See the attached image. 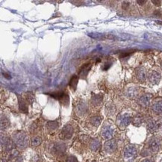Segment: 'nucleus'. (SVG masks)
Segmentation results:
<instances>
[{
  "label": "nucleus",
  "mask_w": 162,
  "mask_h": 162,
  "mask_svg": "<svg viewBox=\"0 0 162 162\" xmlns=\"http://www.w3.org/2000/svg\"><path fill=\"white\" fill-rule=\"evenodd\" d=\"M91 67H92V64L90 63H86L82 66L80 68V70H79V77L82 79H86V77L87 76V74H88L89 71L90 70Z\"/></svg>",
  "instance_id": "9d476101"
},
{
  "label": "nucleus",
  "mask_w": 162,
  "mask_h": 162,
  "mask_svg": "<svg viewBox=\"0 0 162 162\" xmlns=\"http://www.w3.org/2000/svg\"><path fill=\"white\" fill-rule=\"evenodd\" d=\"M41 142H42V139L39 136L33 137L31 140V143L33 146H38L39 145H40Z\"/></svg>",
  "instance_id": "393cba45"
},
{
  "label": "nucleus",
  "mask_w": 162,
  "mask_h": 162,
  "mask_svg": "<svg viewBox=\"0 0 162 162\" xmlns=\"http://www.w3.org/2000/svg\"><path fill=\"white\" fill-rule=\"evenodd\" d=\"M161 67H162V61H161Z\"/></svg>",
  "instance_id": "e433bc0d"
},
{
  "label": "nucleus",
  "mask_w": 162,
  "mask_h": 162,
  "mask_svg": "<svg viewBox=\"0 0 162 162\" xmlns=\"http://www.w3.org/2000/svg\"><path fill=\"white\" fill-rule=\"evenodd\" d=\"M13 141L19 149H24L28 146V138L24 131H18L13 133Z\"/></svg>",
  "instance_id": "f257e3e1"
},
{
  "label": "nucleus",
  "mask_w": 162,
  "mask_h": 162,
  "mask_svg": "<svg viewBox=\"0 0 162 162\" xmlns=\"http://www.w3.org/2000/svg\"><path fill=\"white\" fill-rule=\"evenodd\" d=\"M26 100L29 102L30 104H32V102L35 100V97H34L33 94L31 93H27L26 94Z\"/></svg>",
  "instance_id": "c85d7f7f"
},
{
  "label": "nucleus",
  "mask_w": 162,
  "mask_h": 162,
  "mask_svg": "<svg viewBox=\"0 0 162 162\" xmlns=\"http://www.w3.org/2000/svg\"><path fill=\"white\" fill-rule=\"evenodd\" d=\"M142 162H152V161L149 159H146V160H144V161H143Z\"/></svg>",
  "instance_id": "f704fd0d"
},
{
  "label": "nucleus",
  "mask_w": 162,
  "mask_h": 162,
  "mask_svg": "<svg viewBox=\"0 0 162 162\" xmlns=\"http://www.w3.org/2000/svg\"><path fill=\"white\" fill-rule=\"evenodd\" d=\"M101 121H102V117H99V116H94V117H91L90 120L91 125H93L94 126H96V127H97L100 124Z\"/></svg>",
  "instance_id": "5701e85b"
},
{
  "label": "nucleus",
  "mask_w": 162,
  "mask_h": 162,
  "mask_svg": "<svg viewBox=\"0 0 162 162\" xmlns=\"http://www.w3.org/2000/svg\"><path fill=\"white\" fill-rule=\"evenodd\" d=\"M143 122V117H141V115H138L136 116L133 119V124L134 125V126H140V125Z\"/></svg>",
  "instance_id": "cd10ccee"
},
{
  "label": "nucleus",
  "mask_w": 162,
  "mask_h": 162,
  "mask_svg": "<svg viewBox=\"0 0 162 162\" xmlns=\"http://www.w3.org/2000/svg\"><path fill=\"white\" fill-rule=\"evenodd\" d=\"M153 111L157 114H162V100L155 102L153 105Z\"/></svg>",
  "instance_id": "6ab92c4d"
},
{
  "label": "nucleus",
  "mask_w": 162,
  "mask_h": 162,
  "mask_svg": "<svg viewBox=\"0 0 162 162\" xmlns=\"http://www.w3.org/2000/svg\"><path fill=\"white\" fill-rule=\"evenodd\" d=\"M9 126V121L6 116H2L1 117V129L2 130L6 129Z\"/></svg>",
  "instance_id": "b1692460"
},
{
  "label": "nucleus",
  "mask_w": 162,
  "mask_h": 162,
  "mask_svg": "<svg viewBox=\"0 0 162 162\" xmlns=\"http://www.w3.org/2000/svg\"><path fill=\"white\" fill-rule=\"evenodd\" d=\"M79 82V76H77L76 75H73L70 79V82H69V86H70V88L72 89V90H76V87H77V84H78Z\"/></svg>",
  "instance_id": "aec40b11"
},
{
  "label": "nucleus",
  "mask_w": 162,
  "mask_h": 162,
  "mask_svg": "<svg viewBox=\"0 0 162 162\" xmlns=\"http://www.w3.org/2000/svg\"><path fill=\"white\" fill-rule=\"evenodd\" d=\"M152 98H153L152 94H144V95H143L142 97L138 99V103L141 105L143 106V107H148L150 105V102H151Z\"/></svg>",
  "instance_id": "9b49d317"
},
{
  "label": "nucleus",
  "mask_w": 162,
  "mask_h": 162,
  "mask_svg": "<svg viewBox=\"0 0 162 162\" xmlns=\"http://www.w3.org/2000/svg\"><path fill=\"white\" fill-rule=\"evenodd\" d=\"M94 162H96V161H94Z\"/></svg>",
  "instance_id": "4c0bfd02"
},
{
  "label": "nucleus",
  "mask_w": 162,
  "mask_h": 162,
  "mask_svg": "<svg viewBox=\"0 0 162 162\" xmlns=\"http://www.w3.org/2000/svg\"><path fill=\"white\" fill-rule=\"evenodd\" d=\"M123 8L124 10H127L128 8L129 7V2H123V5H122Z\"/></svg>",
  "instance_id": "7c9ffc66"
},
{
  "label": "nucleus",
  "mask_w": 162,
  "mask_h": 162,
  "mask_svg": "<svg viewBox=\"0 0 162 162\" xmlns=\"http://www.w3.org/2000/svg\"><path fill=\"white\" fill-rule=\"evenodd\" d=\"M52 97L55 98L57 100L60 101L61 103H62L64 105H67L70 102V98L67 94L64 92H58V93H52V94H49Z\"/></svg>",
  "instance_id": "39448f33"
},
{
  "label": "nucleus",
  "mask_w": 162,
  "mask_h": 162,
  "mask_svg": "<svg viewBox=\"0 0 162 162\" xmlns=\"http://www.w3.org/2000/svg\"><path fill=\"white\" fill-rule=\"evenodd\" d=\"M158 129H159V130H162V118L158 120Z\"/></svg>",
  "instance_id": "473e14b6"
},
{
  "label": "nucleus",
  "mask_w": 162,
  "mask_h": 162,
  "mask_svg": "<svg viewBox=\"0 0 162 162\" xmlns=\"http://www.w3.org/2000/svg\"><path fill=\"white\" fill-rule=\"evenodd\" d=\"M73 128L70 124H67L65 125L63 127V129H61L60 133V137L61 139L62 140H69L72 137L73 134Z\"/></svg>",
  "instance_id": "20e7f679"
},
{
  "label": "nucleus",
  "mask_w": 162,
  "mask_h": 162,
  "mask_svg": "<svg viewBox=\"0 0 162 162\" xmlns=\"http://www.w3.org/2000/svg\"><path fill=\"white\" fill-rule=\"evenodd\" d=\"M127 95L128 97L130 98H134L138 95V90H136V88L134 87H130L127 91Z\"/></svg>",
  "instance_id": "a878e982"
},
{
  "label": "nucleus",
  "mask_w": 162,
  "mask_h": 162,
  "mask_svg": "<svg viewBox=\"0 0 162 162\" xmlns=\"http://www.w3.org/2000/svg\"><path fill=\"white\" fill-rule=\"evenodd\" d=\"M46 127L50 131H55L58 128V123L57 121H50L47 123Z\"/></svg>",
  "instance_id": "4be33fe9"
},
{
  "label": "nucleus",
  "mask_w": 162,
  "mask_h": 162,
  "mask_svg": "<svg viewBox=\"0 0 162 162\" xmlns=\"http://www.w3.org/2000/svg\"><path fill=\"white\" fill-rule=\"evenodd\" d=\"M88 111V108L84 102L79 104L76 107V113L79 116H84Z\"/></svg>",
  "instance_id": "2eb2a0df"
},
{
  "label": "nucleus",
  "mask_w": 162,
  "mask_h": 162,
  "mask_svg": "<svg viewBox=\"0 0 162 162\" xmlns=\"http://www.w3.org/2000/svg\"><path fill=\"white\" fill-rule=\"evenodd\" d=\"M114 127L111 125H105L101 130V135L105 140L111 139V137L114 134Z\"/></svg>",
  "instance_id": "0eeeda50"
},
{
  "label": "nucleus",
  "mask_w": 162,
  "mask_h": 162,
  "mask_svg": "<svg viewBox=\"0 0 162 162\" xmlns=\"http://www.w3.org/2000/svg\"><path fill=\"white\" fill-rule=\"evenodd\" d=\"M65 146L64 144H62V143H58V144H55L53 146V150L55 153H58V154H61V153H63L65 151Z\"/></svg>",
  "instance_id": "412c9836"
},
{
  "label": "nucleus",
  "mask_w": 162,
  "mask_h": 162,
  "mask_svg": "<svg viewBox=\"0 0 162 162\" xmlns=\"http://www.w3.org/2000/svg\"><path fill=\"white\" fill-rule=\"evenodd\" d=\"M137 154H138V150L137 148L133 145H128L125 148L124 152H123V157L126 161H132L136 158Z\"/></svg>",
  "instance_id": "f03ea898"
},
{
  "label": "nucleus",
  "mask_w": 162,
  "mask_h": 162,
  "mask_svg": "<svg viewBox=\"0 0 162 162\" xmlns=\"http://www.w3.org/2000/svg\"><path fill=\"white\" fill-rule=\"evenodd\" d=\"M148 80L152 84H157L161 80V75L156 71L150 72L148 75Z\"/></svg>",
  "instance_id": "1a4fd4ad"
},
{
  "label": "nucleus",
  "mask_w": 162,
  "mask_h": 162,
  "mask_svg": "<svg viewBox=\"0 0 162 162\" xmlns=\"http://www.w3.org/2000/svg\"><path fill=\"white\" fill-rule=\"evenodd\" d=\"M1 145L2 147L4 148V149L6 151H11L13 148L12 142H11V140L9 139L7 137H2L1 138Z\"/></svg>",
  "instance_id": "ddd939ff"
},
{
  "label": "nucleus",
  "mask_w": 162,
  "mask_h": 162,
  "mask_svg": "<svg viewBox=\"0 0 162 162\" xmlns=\"http://www.w3.org/2000/svg\"><path fill=\"white\" fill-rule=\"evenodd\" d=\"M101 142L98 138H94L90 141V148L92 151H97L100 148Z\"/></svg>",
  "instance_id": "a211bd4d"
},
{
  "label": "nucleus",
  "mask_w": 162,
  "mask_h": 162,
  "mask_svg": "<svg viewBox=\"0 0 162 162\" xmlns=\"http://www.w3.org/2000/svg\"><path fill=\"white\" fill-rule=\"evenodd\" d=\"M89 36H90L91 38H94V39L98 40H110L114 39L115 38V37L114 35H108V34H99V33H91L89 34Z\"/></svg>",
  "instance_id": "f8f14e48"
},
{
  "label": "nucleus",
  "mask_w": 162,
  "mask_h": 162,
  "mask_svg": "<svg viewBox=\"0 0 162 162\" xmlns=\"http://www.w3.org/2000/svg\"><path fill=\"white\" fill-rule=\"evenodd\" d=\"M18 102H19V107L20 111H21L22 113H25V114L28 113V105H27L25 99H23V97L18 96Z\"/></svg>",
  "instance_id": "dca6fc26"
},
{
  "label": "nucleus",
  "mask_w": 162,
  "mask_h": 162,
  "mask_svg": "<svg viewBox=\"0 0 162 162\" xmlns=\"http://www.w3.org/2000/svg\"><path fill=\"white\" fill-rule=\"evenodd\" d=\"M135 73L137 79H138L140 82H143L146 80L147 75H146V70H145L143 67H138V68H137Z\"/></svg>",
  "instance_id": "4468645a"
},
{
  "label": "nucleus",
  "mask_w": 162,
  "mask_h": 162,
  "mask_svg": "<svg viewBox=\"0 0 162 162\" xmlns=\"http://www.w3.org/2000/svg\"><path fill=\"white\" fill-rule=\"evenodd\" d=\"M67 162H78V161H77V159L74 156H70L67 158Z\"/></svg>",
  "instance_id": "c756f323"
},
{
  "label": "nucleus",
  "mask_w": 162,
  "mask_h": 162,
  "mask_svg": "<svg viewBox=\"0 0 162 162\" xmlns=\"http://www.w3.org/2000/svg\"><path fill=\"white\" fill-rule=\"evenodd\" d=\"M160 148V141L156 138L150 139L147 144V153H157Z\"/></svg>",
  "instance_id": "423d86ee"
},
{
  "label": "nucleus",
  "mask_w": 162,
  "mask_h": 162,
  "mask_svg": "<svg viewBox=\"0 0 162 162\" xmlns=\"http://www.w3.org/2000/svg\"><path fill=\"white\" fill-rule=\"evenodd\" d=\"M152 2H153V4H154L155 6H160L161 4V2L160 1V0H153V1H152Z\"/></svg>",
  "instance_id": "2f4dec72"
},
{
  "label": "nucleus",
  "mask_w": 162,
  "mask_h": 162,
  "mask_svg": "<svg viewBox=\"0 0 162 162\" xmlns=\"http://www.w3.org/2000/svg\"><path fill=\"white\" fill-rule=\"evenodd\" d=\"M146 2V1H145V0H143V1H140V0H138V1H137V3H138V5H140V6H143V5H144Z\"/></svg>",
  "instance_id": "72a5a7b5"
},
{
  "label": "nucleus",
  "mask_w": 162,
  "mask_h": 162,
  "mask_svg": "<svg viewBox=\"0 0 162 162\" xmlns=\"http://www.w3.org/2000/svg\"><path fill=\"white\" fill-rule=\"evenodd\" d=\"M102 99V97L100 95H95L94 96V97L92 98V103L94 105H98L101 103Z\"/></svg>",
  "instance_id": "bb28decb"
},
{
  "label": "nucleus",
  "mask_w": 162,
  "mask_h": 162,
  "mask_svg": "<svg viewBox=\"0 0 162 162\" xmlns=\"http://www.w3.org/2000/svg\"><path fill=\"white\" fill-rule=\"evenodd\" d=\"M156 23H158V24H160V25H162V23L161 21H156Z\"/></svg>",
  "instance_id": "c9c22d12"
},
{
  "label": "nucleus",
  "mask_w": 162,
  "mask_h": 162,
  "mask_svg": "<svg viewBox=\"0 0 162 162\" xmlns=\"http://www.w3.org/2000/svg\"><path fill=\"white\" fill-rule=\"evenodd\" d=\"M147 129H149V131L154 132V131H158V121L154 120H149L147 122Z\"/></svg>",
  "instance_id": "f3484780"
},
{
  "label": "nucleus",
  "mask_w": 162,
  "mask_h": 162,
  "mask_svg": "<svg viewBox=\"0 0 162 162\" xmlns=\"http://www.w3.org/2000/svg\"><path fill=\"white\" fill-rule=\"evenodd\" d=\"M117 143L115 140H109L104 144V149L106 153H112L117 149Z\"/></svg>",
  "instance_id": "6e6552de"
},
{
  "label": "nucleus",
  "mask_w": 162,
  "mask_h": 162,
  "mask_svg": "<svg viewBox=\"0 0 162 162\" xmlns=\"http://www.w3.org/2000/svg\"><path fill=\"white\" fill-rule=\"evenodd\" d=\"M132 118H131V115H129V114H121L118 116L117 119V123L120 128L121 129H124L126 126H128L131 123Z\"/></svg>",
  "instance_id": "7ed1b4c3"
}]
</instances>
